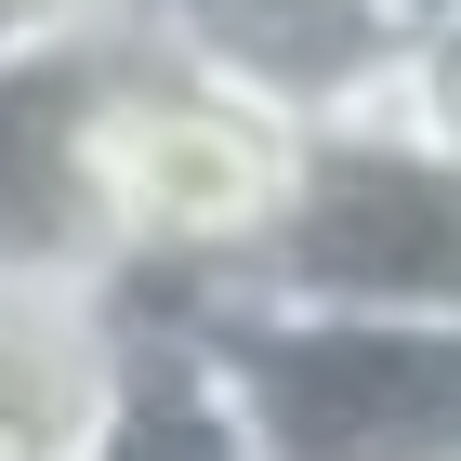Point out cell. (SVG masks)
<instances>
[{
    "instance_id": "6da1fadb",
    "label": "cell",
    "mask_w": 461,
    "mask_h": 461,
    "mask_svg": "<svg viewBox=\"0 0 461 461\" xmlns=\"http://www.w3.org/2000/svg\"><path fill=\"white\" fill-rule=\"evenodd\" d=\"M185 317L212 330L264 461H461V317L264 290H198Z\"/></svg>"
},
{
    "instance_id": "7a4b0ae2",
    "label": "cell",
    "mask_w": 461,
    "mask_h": 461,
    "mask_svg": "<svg viewBox=\"0 0 461 461\" xmlns=\"http://www.w3.org/2000/svg\"><path fill=\"white\" fill-rule=\"evenodd\" d=\"M264 303H395V317H461V132H435L409 93L369 119H330L290 158V198L238 277ZM198 303V290H185Z\"/></svg>"
},
{
    "instance_id": "3957f363",
    "label": "cell",
    "mask_w": 461,
    "mask_h": 461,
    "mask_svg": "<svg viewBox=\"0 0 461 461\" xmlns=\"http://www.w3.org/2000/svg\"><path fill=\"white\" fill-rule=\"evenodd\" d=\"M132 27V14H119ZM290 158L303 132H277L264 106L185 79L172 53H119L106 79V119H93V172H106V224H119V264H132L145 303H185V290L238 277L264 224L290 198Z\"/></svg>"
},
{
    "instance_id": "277c9868",
    "label": "cell",
    "mask_w": 461,
    "mask_h": 461,
    "mask_svg": "<svg viewBox=\"0 0 461 461\" xmlns=\"http://www.w3.org/2000/svg\"><path fill=\"white\" fill-rule=\"evenodd\" d=\"M132 53L119 14H14L0 27V277H119L106 172H93V119Z\"/></svg>"
},
{
    "instance_id": "5b68a950",
    "label": "cell",
    "mask_w": 461,
    "mask_h": 461,
    "mask_svg": "<svg viewBox=\"0 0 461 461\" xmlns=\"http://www.w3.org/2000/svg\"><path fill=\"white\" fill-rule=\"evenodd\" d=\"M145 53L212 79L277 132H330L409 93L422 67V0H119Z\"/></svg>"
},
{
    "instance_id": "8992f818",
    "label": "cell",
    "mask_w": 461,
    "mask_h": 461,
    "mask_svg": "<svg viewBox=\"0 0 461 461\" xmlns=\"http://www.w3.org/2000/svg\"><path fill=\"white\" fill-rule=\"evenodd\" d=\"M132 330L145 290L119 277H0V461H93Z\"/></svg>"
},
{
    "instance_id": "52a82bcc",
    "label": "cell",
    "mask_w": 461,
    "mask_h": 461,
    "mask_svg": "<svg viewBox=\"0 0 461 461\" xmlns=\"http://www.w3.org/2000/svg\"><path fill=\"white\" fill-rule=\"evenodd\" d=\"M93 461H264V448H250L238 383H224V356H212V330L185 317V303H145Z\"/></svg>"
},
{
    "instance_id": "ba28073f",
    "label": "cell",
    "mask_w": 461,
    "mask_h": 461,
    "mask_svg": "<svg viewBox=\"0 0 461 461\" xmlns=\"http://www.w3.org/2000/svg\"><path fill=\"white\" fill-rule=\"evenodd\" d=\"M409 106L435 132H461V0H422V67H409Z\"/></svg>"
},
{
    "instance_id": "9c48e42d",
    "label": "cell",
    "mask_w": 461,
    "mask_h": 461,
    "mask_svg": "<svg viewBox=\"0 0 461 461\" xmlns=\"http://www.w3.org/2000/svg\"><path fill=\"white\" fill-rule=\"evenodd\" d=\"M0 14H119V0H0Z\"/></svg>"
},
{
    "instance_id": "30bf717a",
    "label": "cell",
    "mask_w": 461,
    "mask_h": 461,
    "mask_svg": "<svg viewBox=\"0 0 461 461\" xmlns=\"http://www.w3.org/2000/svg\"><path fill=\"white\" fill-rule=\"evenodd\" d=\"M0 27H14V14H0Z\"/></svg>"
}]
</instances>
